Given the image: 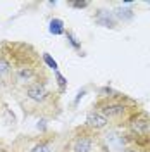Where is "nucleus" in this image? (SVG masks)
<instances>
[{
    "mask_svg": "<svg viewBox=\"0 0 150 152\" xmlns=\"http://www.w3.org/2000/svg\"><path fill=\"white\" fill-rule=\"evenodd\" d=\"M0 152H5V145H4L2 140H0Z\"/></svg>",
    "mask_w": 150,
    "mask_h": 152,
    "instance_id": "13",
    "label": "nucleus"
},
{
    "mask_svg": "<svg viewBox=\"0 0 150 152\" xmlns=\"http://www.w3.org/2000/svg\"><path fill=\"white\" fill-rule=\"evenodd\" d=\"M55 78H57V81H59V85H60V88H64L66 86V78L60 75L59 71H55Z\"/></svg>",
    "mask_w": 150,
    "mask_h": 152,
    "instance_id": "11",
    "label": "nucleus"
},
{
    "mask_svg": "<svg viewBox=\"0 0 150 152\" xmlns=\"http://www.w3.org/2000/svg\"><path fill=\"white\" fill-rule=\"evenodd\" d=\"M100 114H103L105 118H109V119H116V118H121L122 114H124V105L122 104H105L102 105V109L98 111Z\"/></svg>",
    "mask_w": 150,
    "mask_h": 152,
    "instance_id": "5",
    "label": "nucleus"
},
{
    "mask_svg": "<svg viewBox=\"0 0 150 152\" xmlns=\"http://www.w3.org/2000/svg\"><path fill=\"white\" fill-rule=\"evenodd\" d=\"M66 37H67V40H69V43H71V45H73V47L76 48V50H79V43H78V42H76V38H74V35H73V33H71V31H67L66 33Z\"/></svg>",
    "mask_w": 150,
    "mask_h": 152,
    "instance_id": "10",
    "label": "nucleus"
},
{
    "mask_svg": "<svg viewBox=\"0 0 150 152\" xmlns=\"http://www.w3.org/2000/svg\"><path fill=\"white\" fill-rule=\"evenodd\" d=\"M0 85L12 88V66L0 47Z\"/></svg>",
    "mask_w": 150,
    "mask_h": 152,
    "instance_id": "3",
    "label": "nucleus"
},
{
    "mask_svg": "<svg viewBox=\"0 0 150 152\" xmlns=\"http://www.w3.org/2000/svg\"><path fill=\"white\" fill-rule=\"evenodd\" d=\"M73 5H74V7H86V2H76Z\"/></svg>",
    "mask_w": 150,
    "mask_h": 152,
    "instance_id": "12",
    "label": "nucleus"
},
{
    "mask_svg": "<svg viewBox=\"0 0 150 152\" xmlns=\"http://www.w3.org/2000/svg\"><path fill=\"white\" fill-rule=\"evenodd\" d=\"M50 33L52 35H64L66 29H64V23L60 19H52L50 21Z\"/></svg>",
    "mask_w": 150,
    "mask_h": 152,
    "instance_id": "7",
    "label": "nucleus"
},
{
    "mask_svg": "<svg viewBox=\"0 0 150 152\" xmlns=\"http://www.w3.org/2000/svg\"><path fill=\"white\" fill-rule=\"evenodd\" d=\"M19 95H23L28 102L35 105H45L48 99H50V92L45 88V83H33L28 85L26 88L19 90Z\"/></svg>",
    "mask_w": 150,
    "mask_h": 152,
    "instance_id": "1",
    "label": "nucleus"
},
{
    "mask_svg": "<svg viewBox=\"0 0 150 152\" xmlns=\"http://www.w3.org/2000/svg\"><path fill=\"white\" fill-rule=\"evenodd\" d=\"M130 126H131L133 133H136V135L143 137V135H147V133L150 132V119L145 116V114H138V116L131 118Z\"/></svg>",
    "mask_w": 150,
    "mask_h": 152,
    "instance_id": "4",
    "label": "nucleus"
},
{
    "mask_svg": "<svg viewBox=\"0 0 150 152\" xmlns=\"http://www.w3.org/2000/svg\"><path fill=\"white\" fill-rule=\"evenodd\" d=\"M29 152H50V143L47 140H40L29 149Z\"/></svg>",
    "mask_w": 150,
    "mask_h": 152,
    "instance_id": "8",
    "label": "nucleus"
},
{
    "mask_svg": "<svg viewBox=\"0 0 150 152\" xmlns=\"http://www.w3.org/2000/svg\"><path fill=\"white\" fill-rule=\"evenodd\" d=\"M107 123H109V119L103 114H100L98 111H92V113H88V116H86V124L90 128H95V130L103 128Z\"/></svg>",
    "mask_w": 150,
    "mask_h": 152,
    "instance_id": "6",
    "label": "nucleus"
},
{
    "mask_svg": "<svg viewBox=\"0 0 150 152\" xmlns=\"http://www.w3.org/2000/svg\"><path fill=\"white\" fill-rule=\"evenodd\" d=\"M128 152H138V151H128Z\"/></svg>",
    "mask_w": 150,
    "mask_h": 152,
    "instance_id": "14",
    "label": "nucleus"
},
{
    "mask_svg": "<svg viewBox=\"0 0 150 152\" xmlns=\"http://www.w3.org/2000/svg\"><path fill=\"white\" fill-rule=\"evenodd\" d=\"M95 140L90 135H78L69 143V152H93Z\"/></svg>",
    "mask_w": 150,
    "mask_h": 152,
    "instance_id": "2",
    "label": "nucleus"
},
{
    "mask_svg": "<svg viewBox=\"0 0 150 152\" xmlns=\"http://www.w3.org/2000/svg\"><path fill=\"white\" fill-rule=\"evenodd\" d=\"M43 62L47 64L50 69H54V71H57V62L50 57V54H43Z\"/></svg>",
    "mask_w": 150,
    "mask_h": 152,
    "instance_id": "9",
    "label": "nucleus"
}]
</instances>
